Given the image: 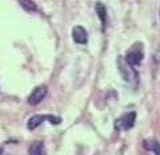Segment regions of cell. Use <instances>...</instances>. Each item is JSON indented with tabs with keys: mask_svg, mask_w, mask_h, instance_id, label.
<instances>
[{
	"mask_svg": "<svg viewBox=\"0 0 160 155\" xmlns=\"http://www.w3.org/2000/svg\"><path fill=\"white\" fill-rule=\"evenodd\" d=\"M143 58H144V54H143L142 44H135L129 51H127L126 62L129 66H138V64L142 63Z\"/></svg>",
	"mask_w": 160,
	"mask_h": 155,
	"instance_id": "1",
	"label": "cell"
},
{
	"mask_svg": "<svg viewBox=\"0 0 160 155\" xmlns=\"http://www.w3.org/2000/svg\"><path fill=\"white\" fill-rule=\"evenodd\" d=\"M47 119L52 124H59L60 122H62V119H60L59 116H53V115H33V116L29 118V121L27 123V127L29 130H35L36 127H39L44 121H47Z\"/></svg>",
	"mask_w": 160,
	"mask_h": 155,
	"instance_id": "2",
	"label": "cell"
},
{
	"mask_svg": "<svg viewBox=\"0 0 160 155\" xmlns=\"http://www.w3.org/2000/svg\"><path fill=\"white\" fill-rule=\"evenodd\" d=\"M47 92H48V88L46 86H38L31 94H29L28 103L31 104V106H36V104H39L47 96Z\"/></svg>",
	"mask_w": 160,
	"mask_h": 155,
	"instance_id": "3",
	"label": "cell"
},
{
	"mask_svg": "<svg viewBox=\"0 0 160 155\" xmlns=\"http://www.w3.org/2000/svg\"><path fill=\"white\" fill-rule=\"evenodd\" d=\"M135 121H136V114L132 111V112H128V114H126V115H123V116L120 118V119H118L115 126H116V128L129 130V128L133 127Z\"/></svg>",
	"mask_w": 160,
	"mask_h": 155,
	"instance_id": "4",
	"label": "cell"
},
{
	"mask_svg": "<svg viewBox=\"0 0 160 155\" xmlns=\"http://www.w3.org/2000/svg\"><path fill=\"white\" fill-rule=\"evenodd\" d=\"M72 38L78 44H86L88 42V32L82 26H76L72 29Z\"/></svg>",
	"mask_w": 160,
	"mask_h": 155,
	"instance_id": "5",
	"label": "cell"
},
{
	"mask_svg": "<svg viewBox=\"0 0 160 155\" xmlns=\"http://www.w3.org/2000/svg\"><path fill=\"white\" fill-rule=\"evenodd\" d=\"M143 144L148 151L153 152L155 155H160V143L156 139H146V141L143 142Z\"/></svg>",
	"mask_w": 160,
	"mask_h": 155,
	"instance_id": "6",
	"label": "cell"
},
{
	"mask_svg": "<svg viewBox=\"0 0 160 155\" xmlns=\"http://www.w3.org/2000/svg\"><path fill=\"white\" fill-rule=\"evenodd\" d=\"M95 9H96V13L100 19V22L103 24V29H104V27H106V24H107V8L103 3H96Z\"/></svg>",
	"mask_w": 160,
	"mask_h": 155,
	"instance_id": "7",
	"label": "cell"
},
{
	"mask_svg": "<svg viewBox=\"0 0 160 155\" xmlns=\"http://www.w3.org/2000/svg\"><path fill=\"white\" fill-rule=\"evenodd\" d=\"M29 155H46V147L43 142H35L29 147Z\"/></svg>",
	"mask_w": 160,
	"mask_h": 155,
	"instance_id": "8",
	"label": "cell"
},
{
	"mask_svg": "<svg viewBox=\"0 0 160 155\" xmlns=\"http://www.w3.org/2000/svg\"><path fill=\"white\" fill-rule=\"evenodd\" d=\"M19 3H20V6H22L28 12H33V11H36L38 9L36 3L32 2V0H19Z\"/></svg>",
	"mask_w": 160,
	"mask_h": 155,
	"instance_id": "9",
	"label": "cell"
}]
</instances>
